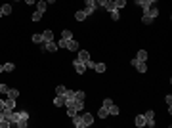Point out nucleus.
<instances>
[{
	"instance_id": "nucleus-11",
	"label": "nucleus",
	"mask_w": 172,
	"mask_h": 128,
	"mask_svg": "<svg viewBox=\"0 0 172 128\" xmlns=\"http://www.w3.org/2000/svg\"><path fill=\"white\" fill-rule=\"evenodd\" d=\"M73 124L77 128H84V122H82V117H78V115H75L73 117Z\"/></svg>"
},
{
	"instance_id": "nucleus-1",
	"label": "nucleus",
	"mask_w": 172,
	"mask_h": 128,
	"mask_svg": "<svg viewBox=\"0 0 172 128\" xmlns=\"http://www.w3.org/2000/svg\"><path fill=\"white\" fill-rule=\"evenodd\" d=\"M86 2V8H84V12L88 15H92L96 12V10H98V2H96V0H84Z\"/></svg>"
},
{
	"instance_id": "nucleus-31",
	"label": "nucleus",
	"mask_w": 172,
	"mask_h": 128,
	"mask_svg": "<svg viewBox=\"0 0 172 128\" xmlns=\"http://www.w3.org/2000/svg\"><path fill=\"white\" fill-rule=\"evenodd\" d=\"M141 23H144V25H151V23H153V17H149V15H144V17H141Z\"/></svg>"
},
{
	"instance_id": "nucleus-5",
	"label": "nucleus",
	"mask_w": 172,
	"mask_h": 128,
	"mask_svg": "<svg viewBox=\"0 0 172 128\" xmlns=\"http://www.w3.org/2000/svg\"><path fill=\"white\" fill-rule=\"evenodd\" d=\"M44 48H46V52H50V54H54V52H58V42L55 40H50V42H44Z\"/></svg>"
},
{
	"instance_id": "nucleus-29",
	"label": "nucleus",
	"mask_w": 172,
	"mask_h": 128,
	"mask_svg": "<svg viewBox=\"0 0 172 128\" xmlns=\"http://www.w3.org/2000/svg\"><path fill=\"white\" fill-rule=\"evenodd\" d=\"M119 113H121V109H119V107L115 105V103H113L111 107H109V115H119Z\"/></svg>"
},
{
	"instance_id": "nucleus-42",
	"label": "nucleus",
	"mask_w": 172,
	"mask_h": 128,
	"mask_svg": "<svg viewBox=\"0 0 172 128\" xmlns=\"http://www.w3.org/2000/svg\"><path fill=\"white\" fill-rule=\"evenodd\" d=\"M44 2H46V4H54L55 0H44Z\"/></svg>"
},
{
	"instance_id": "nucleus-8",
	"label": "nucleus",
	"mask_w": 172,
	"mask_h": 128,
	"mask_svg": "<svg viewBox=\"0 0 172 128\" xmlns=\"http://www.w3.org/2000/svg\"><path fill=\"white\" fill-rule=\"evenodd\" d=\"M65 48H67V50H71V52H77V50H78V42L75 40V38H69Z\"/></svg>"
},
{
	"instance_id": "nucleus-27",
	"label": "nucleus",
	"mask_w": 172,
	"mask_h": 128,
	"mask_svg": "<svg viewBox=\"0 0 172 128\" xmlns=\"http://www.w3.org/2000/svg\"><path fill=\"white\" fill-rule=\"evenodd\" d=\"M109 15H111V19H113V21H119V17H121L119 10H113V12H109Z\"/></svg>"
},
{
	"instance_id": "nucleus-33",
	"label": "nucleus",
	"mask_w": 172,
	"mask_h": 128,
	"mask_svg": "<svg viewBox=\"0 0 172 128\" xmlns=\"http://www.w3.org/2000/svg\"><path fill=\"white\" fill-rule=\"evenodd\" d=\"M75 98H77V100H84V92L82 90H75Z\"/></svg>"
},
{
	"instance_id": "nucleus-2",
	"label": "nucleus",
	"mask_w": 172,
	"mask_h": 128,
	"mask_svg": "<svg viewBox=\"0 0 172 128\" xmlns=\"http://www.w3.org/2000/svg\"><path fill=\"white\" fill-rule=\"evenodd\" d=\"M144 119H145V126H149V128H153V126H155V122H153L155 115H153V111H151V109L144 113Z\"/></svg>"
},
{
	"instance_id": "nucleus-44",
	"label": "nucleus",
	"mask_w": 172,
	"mask_h": 128,
	"mask_svg": "<svg viewBox=\"0 0 172 128\" xmlns=\"http://www.w3.org/2000/svg\"><path fill=\"white\" fill-rule=\"evenodd\" d=\"M149 2H151V4H155V2H157V0H149Z\"/></svg>"
},
{
	"instance_id": "nucleus-34",
	"label": "nucleus",
	"mask_w": 172,
	"mask_h": 128,
	"mask_svg": "<svg viewBox=\"0 0 172 128\" xmlns=\"http://www.w3.org/2000/svg\"><path fill=\"white\" fill-rule=\"evenodd\" d=\"M111 105H113V100H111V98H105V100H103V107H107V109H109Z\"/></svg>"
},
{
	"instance_id": "nucleus-7",
	"label": "nucleus",
	"mask_w": 172,
	"mask_h": 128,
	"mask_svg": "<svg viewBox=\"0 0 172 128\" xmlns=\"http://www.w3.org/2000/svg\"><path fill=\"white\" fill-rule=\"evenodd\" d=\"M82 122H84V128H86V126H92V122H94L92 113H84V115H82Z\"/></svg>"
},
{
	"instance_id": "nucleus-28",
	"label": "nucleus",
	"mask_w": 172,
	"mask_h": 128,
	"mask_svg": "<svg viewBox=\"0 0 172 128\" xmlns=\"http://www.w3.org/2000/svg\"><path fill=\"white\" fill-rule=\"evenodd\" d=\"M61 38H65V40H69V38H73V33L65 29V31H61Z\"/></svg>"
},
{
	"instance_id": "nucleus-30",
	"label": "nucleus",
	"mask_w": 172,
	"mask_h": 128,
	"mask_svg": "<svg viewBox=\"0 0 172 128\" xmlns=\"http://www.w3.org/2000/svg\"><path fill=\"white\" fill-rule=\"evenodd\" d=\"M33 21H40V19H42V12H38V10H36V12H35V14H33Z\"/></svg>"
},
{
	"instance_id": "nucleus-22",
	"label": "nucleus",
	"mask_w": 172,
	"mask_h": 128,
	"mask_svg": "<svg viewBox=\"0 0 172 128\" xmlns=\"http://www.w3.org/2000/svg\"><path fill=\"white\" fill-rule=\"evenodd\" d=\"M36 10H38V12H42V14L46 12V2H44V0H40V2H36Z\"/></svg>"
},
{
	"instance_id": "nucleus-17",
	"label": "nucleus",
	"mask_w": 172,
	"mask_h": 128,
	"mask_svg": "<svg viewBox=\"0 0 172 128\" xmlns=\"http://www.w3.org/2000/svg\"><path fill=\"white\" fill-rule=\"evenodd\" d=\"M0 12H2L4 15H10L12 14V4H4L2 8H0Z\"/></svg>"
},
{
	"instance_id": "nucleus-41",
	"label": "nucleus",
	"mask_w": 172,
	"mask_h": 128,
	"mask_svg": "<svg viewBox=\"0 0 172 128\" xmlns=\"http://www.w3.org/2000/svg\"><path fill=\"white\" fill-rule=\"evenodd\" d=\"M25 2H27V4H29V6H31V4H35L36 0H25Z\"/></svg>"
},
{
	"instance_id": "nucleus-19",
	"label": "nucleus",
	"mask_w": 172,
	"mask_h": 128,
	"mask_svg": "<svg viewBox=\"0 0 172 128\" xmlns=\"http://www.w3.org/2000/svg\"><path fill=\"white\" fill-rule=\"evenodd\" d=\"M136 60H140V61H145V60H147V52H145V50H138Z\"/></svg>"
},
{
	"instance_id": "nucleus-20",
	"label": "nucleus",
	"mask_w": 172,
	"mask_h": 128,
	"mask_svg": "<svg viewBox=\"0 0 172 128\" xmlns=\"http://www.w3.org/2000/svg\"><path fill=\"white\" fill-rule=\"evenodd\" d=\"M113 4H115V10H121L126 6V0H113Z\"/></svg>"
},
{
	"instance_id": "nucleus-38",
	"label": "nucleus",
	"mask_w": 172,
	"mask_h": 128,
	"mask_svg": "<svg viewBox=\"0 0 172 128\" xmlns=\"http://www.w3.org/2000/svg\"><path fill=\"white\" fill-rule=\"evenodd\" d=\"M0 94H8V86L0 82Z\"/></svg>"
},
{
	"instance_id": "nucleus-10",
	"label": "nucleus",
	"mask_w": 172,
	"mask_h": 128,
	"mask_svg": "<svg viewBox=\"0 0 172 128\" xmlns=\"http://www.w3.org/2000/svg\"><path fill=\"white\" fill-rule=\"evenodd\" d=\"M86 17H88V14H86L84 10H78L77 14H75V19H77V21H84Z\"/></svg>"
},
{
	"instance_id": "nucleus-21",
	"label": "nucleus",
	"mask_w": 172,
	"mask_h": 128,
	"mask_svg": "<svg viewBox=\"0 0 172 128\" xmlns=\"http://www.w3.org/2000/svg\"><path fill=\"white\" fill-rule=\"evenodd\" d=\"M136 126H138V128L145 126V119H144V115H138V117H136Z\"/></svg>"
},
{
	"instance_id": "nucleus-9",
	"label": "nucleus",
	"mask_w": 172,
	"mask_h": 128,
	"mask_svg": "<svg viewBox=\"0 0 172 128\" xmlns=\"http://www.w3.org/2000/svg\"><path fill=\"white\" fill-rule=\"evenodd\" d=\"M77 60H80V61H88V60H90V54H88L86 50H78V57H77Z\"/></svg>"
},
{
	"instance_id": "nucleus-43",
	"label": "nucleus",
	"mask_w": 172,
	"mask_h": 128,
	"mask_svg": "<svg viewBox=\"0 0 172 128\" xmlns=\"http://www.w3.org/2000/svg\"><path fill=\"white\" fill-rule=\"evenodd\" d=\"M0 73H4V65H0Z\"/></svg>"
},
{
	"instance_id": "nucleus-18",
	"label": "nucleus",
	"mask_w": 172,
	"mask_h": 128,
	"mask_svg": "<svg viewBox=\"0 0 172 128\" xmlns=\"http://www.w3.org/2000/svg\"><path fill=\"white\" fill-rule=\"evenodd\" d=\"M107 115H109V109H107V107H101V109L98 111V117H100V119H107Z\"/></svg>"
},
{
	"instance_id": "nucleus-46",
	"label": "nucleus",
	"mask_w": 172,
	"mask_h": 128,
	"mask_svg": "<svg viewBox=\"0 0 172 128\" xmlns=\"http://www.w3.org/2000/svg\"><path fill=\"white\" fill-rule=\"evenodd\" d=\"M15 2H17V0H15Z\"/></svg>"
},
{
	"instance_id": "nucleus-36",
	"label": "nucleus",
	"mask_w": 172,
	"mask_h": 128,
	"mask_svg": "<svg viewBox=\"0 0 172 128\" xmlns=\"http://www.w3.org/2000/svg\"><path fill=\"white\" fill-rule=\"evenodd\" d=\"M67 115L69 117H75V115H77V109H75V107H67Z\"/></svg>"
},
{
	"instance_id": "nucleus-15",
	"label": "nucleus",
	"mask_w": 172,
	"mask_h": 128,
	"mask_svg": "<svg viewBox=\"0 0 172 128\" xmlns=\"http://www.w3.org/2000/svg\"><path fill=\"white\" fill-rule=\"evenodd\" d=\"M19 92L15 90V88H8V98H12V100H17Z\"/></svg>"
},
{
	"instance_id": "nucleus-39",
	"label": "nucleus",
	"mask_w": 172,
	"mask_h": 128,
	"mask_svg": "<svg viewBox=\"0 0 172 128\" xmlns=\"http://www.w3.org/2000/svg\"><path fill=\"white\" fill-rule=\"evenodd\" d=\"M164 101H166V105H172V96H170V94L164 98Z\"/></svg>"
},
{
	"instance_id": "nucleus-6",
	"label": "nucleus",
	"mask_w": 172,
	"mask_h": 128,
	"mask_svg": "<svg viewBox=\"0 0 172 128\" xmlns=\"http://www.w3.org/2000/svg\"><path fill=\"white\" fill-rule=\"evenodd\" d=\"M144 15H149V17H157V15H159V10L157 8H155V6H149V8H147V10H144Z\"/></svg>"
},
{
	"instance_id": "nucleus-23",
	"label": "nucleus",
	"mask_w": 172,
	"mask_h": 128,
	"mask_svg": "<svg viewBox=\"0 0 172 128\" xmlns=\"http://www.w3.org/2000/svg\"><path fill=\"white\" fill-rule=\"evenodd\" d=\"M103 8L107 10V12H113V10H115V4H113V0H107V2L103 4Z\"/></svg>"
},
{
	"instance_id": "nucleus-37",
	"label": "nucleus",
	"mask_w": 172,
	"mask_h": 128,
	"mask_svg": "<svg viewBox=\"0 0 172 128\" xmlns=\"http://www.w3.org/2000/svg\"><path fill=\"white\" fill-rule=\"evenodd\" d=\"M84 65H86V69H94V65H96V61H92V60H88V61H84Z\"/></svg>"
},
{
	"instance_id": "nucleus-25",
	"label": "nucleus",
	"mask_w": 172,
	"mask_h": 128,
	"mask_svg": "<svg viewBox=\"0 0 172 128\" xmlns=\"http://www.w3.org/2000/svg\"><path fill=\"white\" fill-rule=\"evenodd\" d=\"M65 92H67V88L61 86V84H59V86L55 88V94H58V96H65Z\"/></svg>"
},
{
	"instance_id": "nucleus-35",
	"label": "nucleus",
	"mask_w": 172,
	"mask_h": 128,
	"mask_svg": "<svg viewBox=\"0 0 172 128\" xmlns=\"http://www.w3.org/2000/svg\"><path fill=\"white\" fill-rule=\"evenodd\" d=\"M10 126V120L8 119H0V128H8Z\"/></svg>"
},
{
	"instance_id": "nucleus-14",
	"label": "nucleus",
	"mask_w": 172,
	"mask_h": 128,
	"mask_svg": "<svg viewBox=\"0 0 172 128\" xmlns=\"http://www.w3.org/2000/svg\"><path fill=\"white\" fill-rule=\"evenodd\" d=\"M73 107H75L77 111H82V109H84V100H75Z\"/></svg>"
},
{
	"instance_id": "nucleus-26",
	"label": "nucleus",
	"mask_w": 172,
	"mask_h": 128,
	"mask_svg": "<svg viewBox=\"0 0 172 128\" xmlns=\"http://www.w3.org/2000/svg\"><path fill=\"white\" fill-rule=\"evenodd\" d=\"M6 107H8V109H15V100L8 98V100H6Z\"/></svg>"
},
{
	"instance_id": "nucleus-32",
	"label": "nucleus",
	"mask_w": 172,
	"mask_h": 128,
	"mask_svg": "<svg viewBox=\"0 0 172 128\" xmlns=\"http://www.w3.org/2000/svg\"><path fill=\"white\" fill-rule=\"evenodd\" d=\"M14 69H15V65H14V63H4V71H6V73H12Z\"/></svg>"
},
{
	"instance_id": "nucleus-16",
	"label": "nucleus",
	"mask_w": 172,
	"mask_h": 128,
	"mask_svg": "<svg viewBox=\"0 0 172 128\" xmlns=\"http://www.w3.org/2000/svg\"><path fill=\"white\" fill-rule=\"evenodd\" d=\"M31 40L35 42V44H42V42H44V38H42V35H38V33H36V35H33V37H31Z\"/></svg>"
},
{
	"instance_id": "nucleus-40",
	"label": "nucleus",
	"mask_w": 172,
	"mask_h": 128,
	"mask_svg": "<svg viewBox=\"0 0 172 128\" xmlns=\"http://www.w3.org/2000/svg\"><path fill=\"white\" fill-rule=\"evenodd\" d=\"M4 107H6V100H0V111H4Z\"/></svg>"
},
{
	"instance_id": "nucleus-45",
	"label": "nucleus",
	"mask_w": 172,
	"mask_h": 128,
	"mask_svg": "<svg viewBox=\"0 0 172 128\" xmlns=\"http://www.w3.org/2000/svg\"><path fill=\"white\" fill-rule=\"evenodd\" d=\"M2 15H4V14H2V12H0V17H2Z\"/></svg>"
},
{
	"instance_id": "nucleus-4",
	"label": "nucleus",
	"mask_w": 172,
	"mask_h": 128,
	"mask_svg": "<svg viewBox=\"0 0 172 128\" xmlns=\"http://www.w3.org/2000/svg\"><path fill=\"white\" fill-rule=\"evenodd\" d=\"M130 63L134 65V67H136L138 71H140V73H145V71H147V65H145V61H140V60H136V57H134V60H132Z\"/></svg>"
},
{
	"instance_id": "nucleus-24",
	"label": "nucleus",
	"mask_w": 172,
	"mask_h": 128,
	"mask_svg": "<svg viewBox=\"0 0 172 128\" xmlns=\"http://www.w3.org/2000/svg\"><path fill=\"white\" fill-rule=\"evenodd\" d=\"M94 71H96V73H103V71H105V63H96L94 65Z\"/></svg>"
},
{
	"instance_id": "nucleus-13",
	"label": "nucleus",
	"mask_w": 172,
	"mask_h": 128,
	"mask_svg": "<svg viewBox=\"0 0 172 128\" xmlns=\"http://www.w3.org/2000/svg\"><path fill=\"white\" fill-rule=\"evenodd\" d=\"M54 105H55V107H63V105H65V98H63V96H55Z\"/></svg>"
},
{
	"instance_id": "nucleus-12",
	"label": "nucleus",
	"mask_w": 172,
	"mask_h": 128,
	"mask_svg": "<svg viewBox=\"0 0 172 128\" xmlns=\"http://www.w3.org/2000/svg\"><path fill=\"white\" fill-rule=\"evenodd\" d=\"M42 38H44V42H50V40H54V33L46 29V31L42 33Z\"/></svg>"
},
{
	"instance_id": "nucleus-3",
	"label": "nucleus",
	"mask_w": 172,
	"mask_h": 128,
	"mask_svg": "<svg viewBox=\"0 0 172 128\" xmlns=\"http://www.w3.org/2000/svg\"><path fill=\"white\" fill-rule=\"evenodd\" d=\"M73 67H75V71H77L78 75H84V71H86L84 61H80V60H75V61H73Z\"/></svg>"
}]
</instances>
